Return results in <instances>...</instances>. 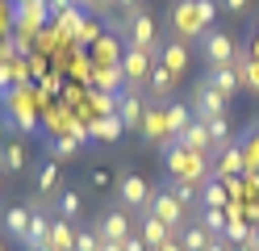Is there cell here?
<instances>
[{"label": "cell", "instance_id": "6da1fadb", "mask_svg": "<svg viewBox=\"0 0 259 251\" xmlns=\"http://www.w3.org/2000/svg\"><path fill=\"white\" fill-rule=\"evenodd\" d=\"M213 13H218V5L213 0H176L171 5V33L176 38H201V33L209 29V21H213Z\"/></svg>", "mask_w": 259, "mask_h": 251}, {"label": "cell", "instance_id": "7a4b0ae2", "mask_svg": "<svg viewBox=\"0 0 259 251\" xmlns=\"http://www.w3.org/2000/svg\"><path fill=\"white\" fill-rule=\"evenodd\" d=\"M163 163H167V172L176 180H188V184H201L209 180V155H192V151H184L180 142H163Z\"/></svg>", "mask_w": 259, "mask_h": 251}, {"label": "cell", "instance_id": "3957f363", "mask_svg": "<svg viewBox=\"0 0 259 251\" xmlns=\"http://www.w3.org/2000/svg\"><path fill=\"white\" fill-rule=\"evenodd\" d=\"M121 38H125V46H134V50H151V55L159 59V25H155V17L147 13V9H138V13H130V17H121Z\"/></svg>", "mask_w": 259, "mask_h": 251}, {"label": "cell", "instance_id": "277c9868", "mask_svg": "<svg viewBox=\"0 0 259 251\" xmlns=\"http://www.w3.org/2000/svg\"><path fill=\"white\" fill-rule=\"evenodd\" d=\"M155 55L151 50H134V46H125L121 50V63H117V71H121V84H125V92H142L147 88V80L155 71Z\"/></svg>", "mask_w": 259, "mask_h": 251}, {"label": "cell", "instance_id": "5b68a950", "mask_svg": "<svg viewBox=\"0 0 259 251\" xmlns=\"http://www.w3.org/2000/svg\"><path fill=\"white\" fill-rule=\"evenodd\" d=\"M197 55H201L209 67H234V59H238V42H234L226 29H205L201 38H197Z\"/></svg>", "mask_w": 259, "mask_h": 251}, {"label": "cell", "instance_id": "8992f818", "mask_svg": "<svg viewBox=\"0 0 259 251\" xmlns=\"http://www.w3.org/2000/svg\"><path fill=\"white\" fill-rule=\"evenodd\" d=\"M147 213H155L159 222H163V226L176 234V239H180V230L188 226V209L167 193V184H163V189H151V205H147Z\"/></svg>", "mask_w": 259, "mask_h": 251}, {"label": "cell", "instance_id": "52a82bcc", "mask_svg": "<svg viewBox=\"0 0 259 251\" xmlns=\"http://www.w3.org/2000/svg\"><path fill=\"white\" fill-rule=\"evenodd\" d=\"M226 105H230V100L218 96L213 88H209V80H197V84H192L188 109H192V117H197V122H213V117H226Z\"/></svg>", "mask_w": 259, "mask_h": 251}, {"label": "cell", "instance_id": "ba28073f", "mask_svg": "<svg viewBox=\"0 0 259 251\" xmlns=\"http://www.w3.org/2000/svg\"><path fill=\"white\" fill-rule=\"evenodd\" d=\"M117 197H121V209L147 213V205H151V184L142 180L138 172H121V176H117Z\"/></svg>", "mask_w": 259, "mask_h": 251}, {"label": "cell", "instance_id": "9c48e42d", "mask_svg": "<svg viewBox=\"0 0 259 251\" xmlns=\"http://www.w3.org/2000/svg\"><path fill=\"white\" fill-rule=\"evenodd\" d=\"M29 209H34V218H29V230H25V247L29 251H46V239H51V222H55V209L46 205V201H29Z\"/></svg>", "mask_w": 259, "mask_h": 251}, {"label": "cell", "instance_id": "30bf717a", "mask_svg": "<svg viewBox=\"0 0 259 251\" xmlns=\"http://www.w3.org/2000/svg\"><path fill=\"white\" fill-rule=\"evenodd\" d=\"M92 230L101 234L105 243H125L130 234H134V218H130V209H109V213L96 218V226H92Z\"/></svg>", "mask_w": 259, "mask_h": 251}, {"label": "cell", "instance_id": "8fae6325", "mask_svg": "<svg viewBox=\"0 0 259 251\" xmlns=\"http://www.w3.org/2000/svg\"><path fill=\"white\" fill-rule=\"evenodd\" d=\"M159 67H167L171 76L188 71V42L184 38H163L159 42Z\"/></svg>", "mask_w": 259, "mask_h": 251}, {"label": "cell", "instance_id": "7c38bea8", "mask_svg": "<svg viewBox=\"0 0 259 251\" xmlns=\"http://www.w3.org/2000/svg\"><path fill=\"white\" fill-rule=\"evenodd\" d=\"M29 218H34V209H29V201L21 205H5V213H0V230L9 234V239H17V243H25V230H29Z\"/></svg>", "mask_w": 259, "mask_h": 251}, {"label": "cell", "instance_id": "4fadbf2b", "mask_svg": "<svg viewBox=\"0 0 259 251\" xmlns=\"http://www.w3.org/2000/svg\"><path fill=\"white\" fill-rule=\"evenodd\" d=\"M171 142H180L184 151H192V155H213V142H209V130H205V122H197V117H192V122L176 134Z\"/></svg>", "mask_w": 259, "mask_h": 251}, {"label": "cell", "instance_id": "5bb4252c", "mask_svg": "<svg viewBox=\"0 0 259 251\" xmlns=\"http://www.w3.org/2000/svg\"><path fill=\"white\" fill-rule=\"evenodd\" d=\"M59 189H63V172H59V163H55V159H46L38 172H34V197L46 201V197H55Z\"/></svg>", "mask_w": 259, "mask_h": 251}, {"label": "cell", "instance_id": "9a60e30c", "mask_svg": "<svg viewBox=\"0 0 259 251\" xmlns=\"http://www.w3.org/2000/svg\"><path fill=\"white\" fill-rule=\"evenodd\" d=\"M117 117L125 130H142V117H147V105H142L138 92H121L117 96Z\"/></svg>", "mask_w": 259, "mask_h": 251}, {"label": "cell", "instance_id": "2e32d148", "mask_svg": "<svg viewBox=\"0 0 259 251\" xmlns=\"http://www.w3.org/2000/svg\"><path fill=\"white\" fill-rule=\"evenodd\" d=\"M138 218H142V222H138V239L147 243L151 251H159V247H163L167 239H176V234H171V230H167L163 222H159L155 213H138Z\"/></svg>", "mask_w": 259, "mask_h": 251}, {"label": "cell", "instance_id": "e0dca14e", "mask_svg": "<svg viewBox=\"0 0 259 251\" xmlns=\"http://www.w3.org/2000/svg\"><path fill=\"white\" fill-rule=\"evenodd\" d=\"M51 209H55V218H67V222H75V218L84 213V193H79L75 184H71V189H59V197H55Z\"/></svg>", "mask_w": 259, "mask_h": 251}, {"label": "cell", "instance_id": "ac0fdd59", "mask_svg": "<svg viewBox=\"0 0 259 251\" xmlns=\"http://www.w3.org/2000/svg\"><path fill=\"white\" fill-rule=\"evenodd\" d=\"M209 88H213L218 96H226V100H234V92L242 88V84H238V71H234V67H209Z\"/></svg>", "mask_w": 259, "mask_h": 251}, {"label": "cell", "instance_id": "d6986e66", "mask_svg": "<svg viewBox=\"0 0 259 251\" xmlns=\"http://www.w3.org/2000/svg\"><path fill=\"white\" fill-rule=\"evenodd\" d=\"M46 251H75V222L55 218V222H51V239H46Z\"/></svg>", "mask_w": 259, "mask_h": 251}, {"label": "cell", "instance_id": "ffe728a7", "mask_svg": "<svg viewBox=\"0 0 259 251\" xmlns=\"http://www.w3.org/2000/svg\"><path fill=\"white\" fill-rule=\"evenodd\" d=\"M0 163H5L9 176H21V167L29 163V155H25V147L17 138H0Z\"/></svg>", "mask_w": 259, "mask_h": 251}, {"label": "cell", "instance_id": "44dd1931", "mask_svg": "<svg viewBox=\"0 0 259 251\" xmlns=\"http://www.w3.org/2000/svg\"><path fill=\"white\" fill-rule=\"evenodd\" d=\"M226 205H230V189L218 176H209L201 184V209H226Z\"/></svg>", "mask_w": 259, "mask_h": 251}, {"label": "cell", "instance_id": "7402d4cb", "mask_svg": "<svg viewBox=\"0 0 259 251\" xmlns=\"http://www.w3.org/2000/svg\"><path fill=\"white\" fill-rule=\"evenodd\" d=\"M176 84H180V76H171L167 67L155 63V71H151V80H147V92H151L155 100H167V96L176 92Z\"/></svg>", "mask_w": 259, "mask_h": 251}, {"label": "cell", "instance_id": "603a6c76", "mask_svg": "<svg viewBox=\"0 0 259 251\" xmlns=\"http://www.w3.org/2000/svg\"><path fill=\"white\" fill-rule=\"evenodd\" d=\"M142 134L151 142H167V109H147L142 117Z\"/></svg>", "mask_w": 259, "mask_h": 251}, {"label": "cell", "instance_id": "cb8c5ba5", "mask_svg": "<svg viewBox=\"0 0 259 251\" xmlns=\"http://www.w3.org/2000/svg\"><path fill=\"white\" fill-rule=\"evenodd\" d=\"M209 243H213V234H209L201 222H188V226L180 230V247H184V251H205Z\"/></svg>", "mask_w": 259, "mask_h": 251}, {"label": "cell", "instance_id": "d4e9b609", "mask_svg": "<svg viewBox=\"0 0 259 251\" xmlns=\"http://www.w3.org/2000/svg\"><path fill=\"white\" fill-rule=\"evenodd\" d=\"M205 130H209V142H213V155L230 147V117H213V122H205Z\"/></svg>", "mask_w": 259, "mask_h": 251}, {"label": "cell", "instance_id": "484cf974", "mask_svg": "<svg viewBox=\"0 0 259 251\" xmlns=\"http://www.w3.org/2000/svg\"><path fill=\"white\" fill-rule=\"evenodd\" d=\"M167 193H171L176 201H180L184 209H188V205H197V201H201V189H197V184H188V180H176V176H171V184H167Z\"/></svg>", "mask_w": 259, "mask_h": 251}, {"label": "cell", "instance_id": "4316f807", "mask_svg": "<svg viewBox=\"0 0 259 251\" xmlns=\"http://www.w3.org/2000/svg\"><path fill=\"white\" fill-rule=\"evenodd\" d=\"M201 226L213 234V239H226V226H230V218H226V209H201Z\"/></svg>", "mask_w": 259, "mask_h": 251}, {"label": "cell", "instance_id": "83f0119b", "mask_svg": "<svg viewBox=\"0 0 259 251\" xmlns=\"http://www.w3.org/2000/svg\"><path fill=\"white\" fill-rule=\"evenodd\" d=\"M192 122V109H184V105H167V138H176L184 126Z\"/></svg>", "mask_w": 259, "mask_h": 251}, {"label": "cell", "instance_id": "f1b7e54d", "mask_svg": "<svg viewBox=\"0 0 259 251\" xmlns=\"http://www.w3.org/2000/svg\"><path fill=\"white\" fill-rule=\"evenodd\" d=\"M238 84H242V88H251V92H259V59L255 55L238 67Z\"/></svg>", "mask_w": 259, "mask_h": 251}, {"label": "cell", "instance_id": "f546056e", "mask_svg": "<svg viewBox=\"0 0 259 251\" xmlns=\"http://www.w3.org/2000/svg\"><path fill=\"white\" fill-rule=\"evenodd\" d=\"M92 134H96L101 142H113V138L121 134V117H101V122L92 126Z\"/></svg>", "mask_w": 259, "mask_h": 251}, {"label": "cell", "instance_id": "4dcf8cb0", "mask_svg": "<svg viewBox=\"0 0 259 251\" xmlns=\"http://www.w3.org/2000/svg\"><path fill=\"white\" fill-rule=\"evenodd\" d=\"M75 251H101V234L92 226L88 230H75Z\"/></svg>", "mask_w": 259, "mask_h": 251}, {"label": "cell", "instance_id": "1f68e13d", "mask_svg": "<svg viewBox=\"0 0 259 251\" xmlns=\"http://www.w3.org/2000/svg\"><path fill=\"white\" fill-rule=\"evenodd\" d=\"M75 151H79V138H59V142H55V163H59V159H71Z\"/></svg>", "mask_w": 259, "mask_h": 251}, {"label": "cell", "instance_id": "d6a6232c", "mask_svg": "<svg viewBox=\"0 0 259 251\" xmlns=\"http://www.w3.org/2000/svg\"><path fill=\"white\" fill-rule=\"evenodd\" d=\"M88 184H92V189H109V172H105V167H92V172H88Z\"/></svg>", "mask_w": 259, "mask_h": 251}, {"label": "cell", "instance_id": "836d02e7", "mask_svg": "<svg viewBox=\"0 0 259 251\" xmlns=\"http://www.w3.org/2000/svg\"><path fill=\"white\" fill-rule=\"evenodd\" d=\"M121 251H151V247L142 243V239H138V230H134V234H130V239L121 243Z\"/></svg>", "mask_w": 259, "mask_h": 251}, {"label": "cell", "instance_id": "e575fe53", "mask_svg": "<svg viewBox=\"0 0 259 251\" xmlns=\"http://www.w3.org/2000/svg\"><path fill=\"white\" fill-rule=\"evenodd\" d=\"M113 5L121 9V17H130V13H138V9H142V0H113Z\"/></svg>", "mask_w": 259, "mask_h": 251}, {"label": "cell", "instance_id": "d590c367", "mask_svg": "<svg viewBox=\"0 0 259 251\" xmlns=\"http://www.w3.org/2000/svg\"><path fill=\"white\" fill-rule=\"evenodd\" d=\"M251 0H226V13H247Z\"/></svg>", "mask_w": 259, "mask_h": 251}, {"label": "cell", "instance_id": "8d00e7d4", "mask_svg": "<svg viewBox=\"0 0 259 251\" xmlns=\"http://www.w3.org/2000/svg\"><path fill=\"white\" fill-rule=\"evenodd\" d=\"M247 247H251V251H259V226H251V234H247Z\"/></svg>", "mask_w": 259, "mask_h": 251}, {"label": "cell", "instance_id": "74e56055", "mask_svg": "<svg viewBox=\"0 0 259 251\" xmlns=\"http://www.w3.org/2000/svg\"><path fill=\"white\" fill-rule=\"evenodd\" d=\"M205 251H230V243H226V239H213V243H209Z\"/></svg>", "mask_w": 259, "mask_h": 251}, {"label": "cell", "instance_id": "f35d334b", "mask_svg": "<svg viewBox=\"0 0 259 251\" xmlns=\"http://www.w3.org/2000/svg\"><path fill=\"white\" fill-rule=\"evenodd\" d=\"M159 251H184V247H180V239H167V243L159 247Z\"/></svg>", "mask_w": 259, "mask_h": 251}, {"label": "cell", "instance_id": "ab89813d", "mask_svg": "<svg viewBox=\"0 0 259 251\" xmlns=\"http://www.w3.org/2000/svg\"><path fill=\"white\" fill-rule=\"evenodd\" d=\"M9 76H17V71H9V67H0V88H9Z\"/></svg>", "mask_w": 259, "mask_h": 251}, {"label": "cell", "instance_id": "60d3db41", "mask_svg": "<svg viewBox=\"0 0 259 251\" xmlns=\"http://www.w3.org/2000/svg\"><path fill=\"white\" fill-rule=\"evenodd\" d=\"M101 251H121V243H105L101 239Z\"/></svg>", "mask_w": 259, "mask_h": 251}, {"label": "cell", "instance_id": "b9f144b4", "mask_svg": "<svg viewBox=\"0 0 259 251\" xmlns=\"http://www.w3.org/2000/svg\"><path fill=\"white\" fill-rule=\"evenodd\" d=\"M5 176H9V172H5V163H0V189H5Z\"/></svg>", "mask_w": 259, "mask_h": 251}, {"label": "cell", "instance_id": "7bdbcfd3", "mask_svg": "<svg viewBox=\"0 0 259 251\" xmlns=\"http://www.w3.org/2000/svg\"><path fill=\"white\" fill-rule=\"evenodd\" d=\"M234 251H251V247H247V243H238V247H234Z\"/></svg>", "mask_w": 259, "mask_h": 251}, {"label": "cell", "instance_id": "ee69618b", "mask_svg": "<svg viewBox=\"0 0 259 251\" xmlns=\"http://www.w3.org/2000/svg\"><path fill=\"white\" fill-rule=\"evenodd\" d=\"M0 251H5V239H0Z\"/></svg>", "mask_w": 259, "mask_h": 251}, {"label": "cell", "instance_id": "f6af8a7d", "mask_svg": "<svg viewBox=\"0 0 259 251\" xmlns=\"http://www.w3.org/2000/svg\"><path fill=\"white\" fill-rule=\"evenodd\" d=\"M255 59H259V46H255Z\"/></svg>", "mask_w": 259, "mask_h": 251}, {"label": "cell", "instance_id": "bcb514c9", "mask_svg": "<svg viewBox=\"0 0 259 251\" xmlns=\"http://www.w3.org/2000/svg\"><path fill=\"white\" fill-rule=\"evenodd\" d=\"M21 5H29V0H21Z\"/></svg>", "mask_w": 259, "mask_h": 251}]
</instances>
